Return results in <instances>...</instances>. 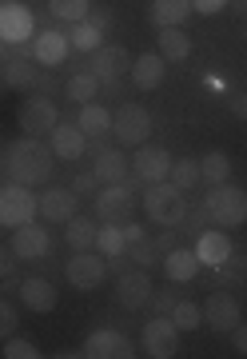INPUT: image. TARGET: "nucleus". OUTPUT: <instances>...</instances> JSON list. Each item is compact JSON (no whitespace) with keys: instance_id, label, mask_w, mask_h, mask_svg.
Here are the masks:
<instances>
[{"instance_id":"8","label":"nucleus","mask_w":247,"mask_h":359,"mask_svg":"<svg viewBox=\"0 0 247 359\" xmlns=\"http://www.w3.org/2000/svg\"><path fill=\"white\" fill-rule=\"evenodd\" d=\"M140 347H143V355H152V359L176 355V347H180V327L171 323V316H152V320L143 323Z\"/></svg>"},{"instance_id":"30","label":"nucleus","mask_w":247,"mask_h":359,"mask_svg":"<svg viewBox=\"0 0 247 359\" xmlns=\"http://www.w3.org/2000/svg\"><path fill=\"white\" fill-rule=\"evenodd\" d=\"M168 180L180 188V192H195V188L204 184V176H199V160H171Z\"/></svg>"},{"instance_id":"2","label":"nucleus","mask_w":247,"mask_h":359,"mask_svg":"<svg viewBox=\"0 0 247 359\" xmlns=\"http://www.w3.org/2000/svg\"><path fill=\"white\" fill-rule=\"evenodd\" d=\"M143 212L152 224L160 228H180L183 224V212H188V196L171 184V180H160V184H143Z\"/></svg>"},{"instance_id":"11","label":"nucleus","mask_w":247,"mask_h":359,"mask_svg":"<svg viewBox=\"0 0 247 359\" xmlns=\"http://www.w3.org/2000/svg\"><path fill=\"white\" fill-rule=\"evenodd\" d=\"M171 172V152L168 148H160V144H140L136 156H132V176L140 180V184H160V180H168Z\"/></svg>"},{"instance_id":"32","label":"nucleus","mask_w":247,"mask_h":359,"mask_svg":"<svg viewBox=\"0 0 247 359\" xmlns=\"http://www.w3.org/2000/svg\"><path fill=\"white\" fill-rule=\"evenodd\" d=\"M199 176H204V184H227L232 180V160L223 152H208L199 160Z\"/></svg>"},{"instance_id":"50","label":"nucleus","mask_w":247,"mask_h":359,"mask_svg":"<svg viewBox=\"0 0 247 359\" xmlns=\"http://www.w3.org/2000/svg\"><path fill=\"white\" fill-rule=\"evenodd\" d=\"M120 228H124V244H136V240H143V236H148V231H143L140 224H132V219H128V224H120Z\"/></svg>"},{"instance_id":"15","label":"nucleus","mask_w":247,"mask_h":359,"mask_svg":"<svg viewBox=\"0 0 247 359\" xmlns=\"http://www.w3.org/2000/svg\"><path fill=\"white\" fill-rule=\"evenodd\" d=\"M68 52H72V44H68V32H60V28H44L32 36V60L40 68H60Z\"/></svg>"},{"instance_id":"29","label":"nucleus","mask_w":247,"mask_h":359,"mask_svg":"<svg viewBox=\"0 0 247 359\" xmlns=\"http://www.w3.org/2000/svg\"><path fill=\"white\" fill-rule=\"evenodd\" d=\"M36 80H40V68H36V60H8L4 65V88H20V92H28V88H36Z\"/></svg>"},{"instance_id":"22","label":"nucleus","mask_w":247,"mask_h":359,"mask_svg":"<svg viewBox=\"0 0 247 359\" xmlns=\"http://www.w3.org/2000/svg\"><path fill=\"white\" fill-rule=\"evenodd\" d=\"M199 268H204V264L195 256V248H188V244L164 252V271H168L171 283H192L195 276H199Z\"/></svg>"},{"instance_id":"26","label":"nucleus","mask_w":247,"mask_h":359,"mask_svg":"<svg viewBox=\"0 0 247 359\" xmlns=\"http://www.w3.org/2000/svg\"><path fill=\"white\" fill-rule=\"evenodd\" d=\"M192 13V0H152V8H148V20L156 28H180Z\"/></svg>"},{"instance_id":"20","label":"nucleus","mask_w":247,"mask_h":359,"mask_svg":"<svg viewBox=\"0 0 247 359\" xmlns=\"http://www.w3.org/2000/svg\"><path fill=\"white\" fill-rule=\"evenodd\" d=\"M132 84L140 92H152V88H160L164 84V76H168V60L160 56V52H143V56H136L132 60Z\"/></svg>"},{"instance_id":"19","label":"nucleus","mask_w":247,"mask_h":359,"mask_svg":"<svg viewBox=\"0 0 247 359\" xmlns=\"http://www.w3.org/2000/svg\"><path fill=\"white\" fill-rule=\"evenodd\" d=\"M80 212V196L72 188H48L40 192V216L48 224H68V219Z\"/></svg>"},{"instance_id":"44","label":"nucleus","mask_w":247,"mask_h":359,"mask_svg":"<svg viewBox=\"0 0 247 359\" xmlns=\"http://www.w3.org/2000/svg\"><path fill=\"white\" fill-rule=\"evenodd\" d=\"M223 104H227V112H232L235 120H247V92H227Z\"/></svg>"},{"instance_id":"37","label":"nucleus","mask_w":247,"mask_h":359,"mask_svg":"<svg viewBox=\"0 0 247 359\" xmlns=\"http://www.w3.org/2000/svg\"><path fill=\"white\" fill-rule=\"evenodd\" d=\"M216 271H220V283H223V287H232V283L247 280V252H235V248H232V256L223 259Z\"/></svg>"},{"instance_id":"34","label":"nucleus","mask_w":247,"mask_h":359,"mask_svg":"<svg viewBox=\"0 0 247 359\" xmlns=\"http://www.w3.org/2000/svg\"><path fill=\"white\" fill-rule=\"evenodd\" d=\"M68 44L76 52H96L104 44V32L96 25H88V20H80V25H72V32H68Z\"/></svg>"},{"instance_id":"24","label":"nucleus","mask_w":247,"mask_h":359,"mask_svg":"<svg viewBox=\"0 0 247 359\" xmlns=\"http://www.w3.org/2000/svg\"><path fill=\"white\" fill-rule=\"evenodd\" d=\"M20 304L28 311H52L56 308V287L48 276H24L20 280Z\"/></svg>"},{"instance_id":"28","label":"nucleus","mask_w":247,"mask_h":359,"mask_svg":"<svg viewBox=\"0 0 247 359\" xmlns=\"http://www.w3.org/2000/svg\"><path fill=\"white\" fill-rule=\"evenodd\" d=\"M96 224H92V216H72L68 219V228H64V244L72 248V252H88V248H96Z\"/></svg>"},{"instance_id":"54","label":"nucleus","mask_w":247,"mask_h":359,"mask_svg":"<svg viewBox=\"0 0 247 359\" xmlns=\"http://www.w3.org/2000/svg\"><path fill=\"white\" fill-rule=\"evenodd\" d=\"M0 176H4V164H0Z\"/></svg>"},{"instance_id":"41","label":"nucleus","mask_w":247,"mask_h":359,"mask_svg":"<svg viewBox=\"0 0 247 359\" xmlns=\"http://www.w3.org/2000/svg\"><path fill=\"white\" fill-rule=\"evenodd\" d=\"M176 304H180V292H176V287H168V292H152V311H156V316H171Z\"/></svg>"},{"instance_id":"4","label":"nucleus","mask_w":247,"mask_h":359,"mask_svg":"<svg viewBox=\"0 0 247 359\" xmlns=\"http://www.w3.org/2000/svg\"><path fill=\"white\" fill-rule=\"evenodd\" d=\"M136 188H140L136 176H128L124 184H100V192H96V219L100 224H128L136 204H140Z\"/></svg>"},{"instance_id":"23","label":"nucleus","mask_w":247,"mask_h":359,"mask_svg":"<svg viewBox=\"0 0 247 359\" xmlns=\"http://www.w3.org/2000/svg\"><path fill=\"white\" fill-rule=\"evenodd\" d=\"M92 172L100 184H124L132 172V160L124 156V148H104L100 156H92Z\"/></svg>"},{"instance_id":"17","label":"nucleus","mask_w":247,"mask_h":359,"mask_svg":"<svg viewBox=\"0 0 247 359\" xmlns=\"http://www.w3.org/2000/svg\"><path fill=\"white\" fill-rule=\"evenodd\" d=\"M152 292H156V283H152V276L143 268H132V271H124L120 276V283H116V295H120V304L128 311H140V308H148L152 304Z\"/></svg>"},{"instance_id":"46","label":"nucleus","mask_w":247,"mask_h":359,"mask_svg":"<svg viewBox=\"0 0 247 359\" xmlns=\"http://www.w3.org/2000/svg\"><path fill=\"white\" fill-rule=\"evenodd\" d=\"M16 264H20V259H16L13 244H0V280H4V276H13Z\"/></svg>"},{"instance_id":"38","label":"nucleus","mask_w":247,"mask_h":359,"mask_svg":"<svg viewBox=\"0 0 247 359\" xmlns=\"http://www.w3.org/2000/svg\"><path fill=\"white\" fill-rule=\"evenodd\" d=\"M171 323H176L180 332H195V327L204 323V308H195V304H188V299H180V304L171 308Z\"/></svg>"},{"instance_id":"13","label":"nucleus","mask_w":247,"mask_h":359,"mask_svg":"<svg viewBox=\"0 0 247 359\" xmlns=\"http://www.w3.org/2000/svg\"><path fill=\"white\" fill-rule=\"evenodd\" d=\"M204 323L216 335H232V327L239 323V299L232 292H211L204 299Z\"/></svg>"},{"instance_id":"31","label":"nucleus","mask_w":247,"mask_h":359,"mask_svg":"<svg viewBox=\"0 0 247 359\" xmlns=\"http://www.w3.org/2000/svg\"><path fill=\"white\" fill-rule=\"evenodd\" d=\"M96 92H100V80L92 76V72H76V76H68V84H64V96L72 104H92Z\"/></svg>"},{"instance_id":"18","label":"nucleus","mask_w":247,"mask_h":359,"mask_svg":"<svg viewBox=\"0 0 247 359\" xmlns=\"http://www.w3.org/2000/svg\"><path fill=\"white\" fill-rule=\"evenodd\" d=\"M48 148H52L56 160H80V156L88 152V136H84V128H80V124L60 120V124L48 132Z\"/></svg>"},{"instance_id":"14","label":"nucleus","mask_w":247,"mask_h":359,"mask_svg":"<svg viewBox=\"0 0 247 359\" xmlns=\"http://www.w3.org/2000/svg\"><path fill=\"white\" fill-rule=\"evenodd\" d=\"M132 68V56L120 44H100L96 52H88V72L100 84H108V80H120L124 72Z\"/></svg>"},{"instance_id":"47","label":"nucleus","mask_w":247,"mask_h":359,"mask_svg":"<svg viewBox=\"0 0 247 359\" xmlns=\"http://www.w3.org/2000/svg\"><path fill=\"white\" fill-rule=\"evenodd\" d=\"M156 248H160V256H164V252H171V248H180V228H164L156 236Z\"/></svg>"},{"instance_id":"3","label":"nucleus","mask_w":247,"mask_h":359,"mask_svg":"<svg viewBox=\"0 0 247 359\" xmlns=\"http://www.w3.org/2000/svg\"><path fill=\"white\" fill-rule=\"evenodd\" d=\"M204 204L211 212V224H220V228H239L247 224V192L239 184H208V192H204Z\"/></svg>"},{"instance_id":"45","label":"nucleus","mask_w":247,"mask_h":359,"mask_svg":"<svg viewBox=\"0 0 247 359\" xmlns=\"http://www.w3.org/2000/svg\"><path fill=\"white\" fill-rule=\"evenodd\" d=\"M96 188H100V180H96V172H76V176H72V192H76V196L96 192Z\"/></svg>"},{"instance_id":"53","label":"nucleus","mask_w":247,"mask_h":359,"mask_svg":"<svg viewBox=\"0 0 247 359\" xmlns=\"http://www.w3.org/2000/svg\"><path fill=\"white\" fill-rule=\"evenodd\" d=\"M0 88H4V72H0Z\"/></svg>"},{"instance_id":"25","label":"nucleus","mask_w":247,"mask_h":359,"mask_svg":"<svg viewBox=\"0 0 247 359\" xmlns=\"http://www.w3.org/2000/svg\"><path fill=\"white\" fill-rule=\"evenodd\" d=\"M76 124L84 128L88 140H108L112 136V112H108L104 104H80Z\"/></svg>"},{"instance_id":"7","label":"nucleus","mask_w":247,"mask_h":359,"mask_svg":"<svg viewBox=\"0 0 247 359\" xmlns=\"http://www.w3.org/2000/svg\"><path fill=\"white\" fill-rule=\"evenodd\" d=\"M64 280L76 287V292H92V287H100L108 280V259L88 248V252H72V259L64 264Z\"/></svg>"},{"instance_id":"42","label":"nucleus","mask_w":247,"mask_h":359,"mask_svg":"<svg viewBox=\"0 0 247 359\" xmlns=\"http://www.w3.org/2000/svg\"><path fill=\"white\" fill-rule=\"evenodd\" d=\"M16 308L8 304V299H0V339H8V335H16Z\"/></svg>"},{"instance_id":"33","label":"nucleus","mask_w":247,"mask_h":359,"mask_svg":"<svg viewBox=\"0 0 247 359\" xmlns=\"http://www.w3.org/2000/svg\"><path fill=\"white\" fill-rule=\"evenodd\" d=\"M88 8H92V0H48V13H52L56 20H64V25L88 20Z\"/></svg>"},{"instance_id":"35","label":"nucleus","mask_w":247,"mask_h":359,"mask_svg":"<svg viewBox=\"0 0 247 359\" xmlns=\"http://www.w3.org/2000/svg\"><path fill=\"white\" fill-rule=\"evenodd\" d=\"M96 252H100V256H120V252H128L124 228H120V224H104V228L96 231Z\"/></svg>"},{"instance_id":"48","label":"nucleus","mask_w":247,"mask_h":359,"mask_svg":"<svg viewBox=\"0 0 247 359\" xmlns=\"http://www.w3.org/2000/svg\"><path fill=\"white\" fill-rule=\"evenodd\" d=\"M223 8H227V0H192V13H199V16H216Z\"/></svg>"},{"instance_id":"40","label":"nucleus","mask_w":247,"mask_h":359,"mask_svg":"<svg viewBox=\"0 0 247 359\" xmlns=\"http://www.w3.org/2000/svg\"><path fill=\"white\" fill-rule=\"evenodd\" d=\"M4 359H36L40 351H36V344L32 339H20V335H8L4 339V351H0Z\"/></svg>"},{"instance_id":"43","label":"nucleus","mask_w":247,"mask_h":359,"mask_svg":"<svg viewBox=\"0 0 247 359\" xmlns=\"http://www.w3.org/2000/svg\"><path fill=\"white\" fill-rule=\"evenodd\" d=\"M88 25H96L100 32H108V28H112V8H108V4H100V0H92V8H88Z\"/></svg>"},{"instance_id":"52","label":"nucleus","mask_w":247,"mask_h":359,"mask_svg":"<svg viewBox=\"0 0 247 359\" xmlns=\"http://www.w3.org/2000/svg\"><path fill=\"white\" fill-rule=\"evenodd\" d=\"M0 65H8V44L0 40Z\"/></svg>"},{"instance_id":"36","label":"nucleus","mask_w":247,"mask_h":359,"mask_svg":"<svg viewBox=\"0 0 247 359\" xmlns=\"http://www.w3.org/2000/svg\"><path fill=\"white\" fill-rule=\"evenodd\" d=\"M128 259L136 264V268H156L160 259V248H156V236H143V240H136V244H128Z\"/></svg>"},{"instance_id":"12","label":"nucleus","mask_w":247,"mask_h":359,"mask_svg":"<svg viewBox=\"0 0 247 359\" xmlns=\"http://www.w3.org/2000/svg\"><path fill=\"white\" fill-rule=\"evenodd\" d=\"M84 355L88 359H132V339L116 327H96V332L84 339Z\"/></svg>"},{"instance_id":"6","label":"nucleus","mask_w":247,"mask_h":359,"mask_svg":"<svg viewBox=\"0 0 247 359\" xmlns=\"http://www.w3.org/2000/svg\"><path fill=\"white\" fill-rule=\"evenodd\" d=\"M148 132H152V112L143 104H120L112 112V136L120 140V148L148 144Z\"/></svg>"},{"instance_id":"39","label":"nucleus","mask_w":247,"mask_h":359,"mask_svg":"<svg viewBox=\"0 0 247 359\" xmlns=\"http://www.w3.org/2000/svg\"><path fill=\"white\" fill-rule=\"evenodd\" d=\"M208 224H211V212H208V204L199 200V204H188L180 231H188V236H199V231H208Z\"/></svg>"},{"instance_id":"1","label":"nucleus","mask_w":247,"mask_h":359,"mask_svg":"<svg viewBox=\"0 0 247 359\" xmlns=\"http://www.w3.org/2000/svg\"><path fill=\"white\" fill-rule=\"evenodd\" d=\"M4 172L13 184H28V188H40V184H48L56 172V156L52 148L40 140V136H20L4 148Z\"/></svg>"},{"instance_id":"9","label":"nucleus","mask_w":247,"mask_h":359,"mask_svg":"<svg viewBox=\"0 0 247 359\" xmlns=\"http://www.w3.org/2000/svg\"><path fill=\"white\" fill-rule=\"evenodd\" d=\"M16 120H20L24 136H48V132L60 124V112H56V104L48 100V96H28V100L20 104Z\"/></svg>"},{"instance_id":"51","label":"nucleus","mask_w":247,"mask_h":359,"mask_svg":"<svg viewBox=\"0 0 247 359\" xmlns=\"http://www.w3.org/2000/svg\"><path fill=\"white\" fill-rule=\"evenodd\" d=\"M36 88H40V92H56V76H52V68H48V72H44V76L36 80Z\"/></svg>"},{"instance_id":"5","label":"nucleus","mask_w":247,"mask_h":359,"mask_svg":"<svg viewBox=\"0 0 247 359\" xmlns=\"http://www.w3.org/2000/svg\"><path fill=\"white\" fill-rule=\"evenodd\" d=\"M40 216V196L28 184H0V228H20Z\"/></svg>"},{"instance_id":"16","label":"nucleus","mask_w":247,"mask_h":359,"mask_svg":"<svg viewBox=\"0 0 247 359\" xmlns=\"http://www.w3.org/2000/svg\"><path fill=\"white\" fill-rule=\"evenodd\" d=\"M48 248H52L48 228H40V224H20V228H13V252H16V259L36 264V259L48 256Z\"/></svg>"},{"instance_id":"21","label":"nucleus","mask_w":247,"mask_h":359,"mask_svg":"<svg viewBox=\"0 0 247 359\" xmlns=\"http://www.w3.org/2000/svg\"><path fill=\"white\" fill-rule=\"evenodd\" d=\"M232 236L223 228H208L195 236V256H199V264H208V268H220L223 259L232 256Z\"/></svg>"},{"instance_id":"10","label":"nucleus","mask_w":247,"mask_h":359,"mask_svg":"<svg viewBox=\"0 0 247 359\" xmlns=\"http://www.w3.org/2000/svg\"><path fill=\"white\" fill-rule=\"evenodd\" d=\"M36 32V16L28 4H16V0H4L0 4V40L4 44H28V36Z\"/></svg>"},{"instance_id":"27","label":"nucleus","mask_w":247,"mask_h":359,"mask_svg":"<svg viewBox=\"0 0 247 359\" xmlns=\"http://www.w3.org/2000/svg\"><path fill=\"white\" fill-rule=\"evenodd\" d=\"M156 52L164 56V60H188L192 56V36L188 32H180V28H160L156 32Z\"/></svg>"},{"instance_id":"49","label":"nucleus","mask_w":247,"mask_h":359,"mask_svg":"<svg viewBox=\"0 0 247 359\" xmlns=\"http://www.w3.org/2000/svg\"><path fill=\"white\" fill-rule=\"evenodd\" d=\"M232 344H235V355L247 359V323H235L232 327Z\"/></svg>"}]
</instances>
